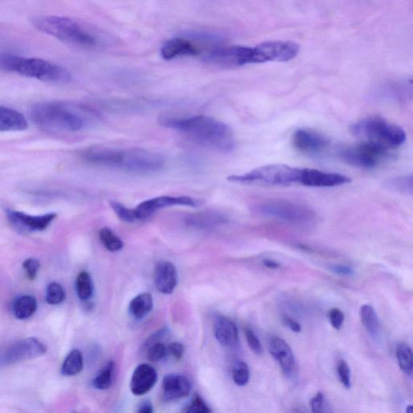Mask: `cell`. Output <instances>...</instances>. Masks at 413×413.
<instances>
[{"label": "cell", "mask_w": 413, "mask_h": 413, "mask_svg": "<svg viewBox=\"0 0 413 413\" xmlns=\"http://www.w3.org/2000/svg\"><path fill=\"white\" fill-rule=\"evenodd\" d=\"M360 319L369 335L377 338L381 335V323L374 307L369 305H364L360 307Z\"/></svg>", "instance_id": "cell-24"}, {"label": "cell", "mask_w": 413, "mask_h": 413, "mask_svg": "<svg viewBox=\"0 0 413 413\" xmlns=\"http://www.w3.org/2000/svg\"><path fill=\"white\" fill-rule=\"evenodd\" d=\"M136 413H155L153 407L150 401H145L141 403L137 408Z\"/></svg>", "instance_id": "cell-48"}, {"label": "cell", "mask_w": 413, "mask_h": 413, "mask_svg": "<svg viewBox=\"0 0 413 413\" xmlns=\"http://www.w3.org/2000/svg\"><path fill=\"white\" fill-rule=\"evenodd\" d=\"M302 168L285 164L267 165L256 168L241 175H232L228 180L238 184H259L272 186H286L299 184Z\"/></svg>", "instance_id": "cell-7"}, {"label": "cell", "mask_w": 413, "mask_h": 413, "mask_svg": "<svg viewBox=\"0 0 413 413\" xmlns=\"http://www.w3.org/2000/svg\"><path fill=\"white\" fill-rule=\"evenodd\" d=\"M262 217L276 219L295 227H309L316 223L318 215L309 206L286 200H268L253 206Z\"/></svg>", "instance_id": "cell-6"}, {"label": "cell", "mask_w": 413, "mask_h": 413, "mask_svg": "<svg viewBox=\"0 0 413 413\" xmlns=\"http://www.w3.org/2000/svg\"><path fill=\"white\" fill-rule=\"evenodd\" d=\"M269 350L272 357L280 364L282 374L290 377L295 371L296 361L289 345L285 340L275 337L270 340Z\"/></svg>", "instance_id": "cell-17"}, {"label": "cell", "mask_w": 413, "mask_h": 413, "mask_svg": "<svg viewBox=\"0 0 413 413\" xmlns=\"http://www.w3.org/2000/svg\"><path fill=\"white\" fill-rule=\"evenodd\" d=\"M311 407L313 413H334L332 408L330 407L321 392H318L311 398Z\"/></svg>", "instance_id": "cell-37"}, {"label": "cell", "mask_w": 413, "mask_h": 413, "mask_svg": "<svg viewBox=\"0 0 413 413\" xmlns=\"http://www.w3.org/2000/svg\"><path fill=\"white\" fill-rule=\"evenodd\" d=\"M300 46L289 41H273L261 43L252 48V64L268 61L286 62L299 54Z\"/></svg>", "instance_id": "cell-9"}, {"label": "cell", "mask_w": 413, "mask_h": 413, "mask_svg": "<svg viewBox=\"0 0 413 413\" xmlns=\"http://www.w3.org/2000/svg\"><path fill=\"white\" fill-rule=\"evenodd\" d=\"M386 186L387 189L398 192V193L412 195L413 192L412 176L394 177V179L387 181Z\"/></svg>", "instance_id": "cell-31"}, {"label": "cell", "mask_w": 413, "mask_h": 413, "mask_svg": "<svg viewBox=\"0 0 413 413\" xmlns=\"http://www.w3.org/2000/svg\"><path fill=\"white\" fill-rule=\"evenodd\" d=\"M23 267L25 269L28 278L33 280L37 277L38 271H39L40 262L35 258L27 259L23 262Z\"/></svg>", "instance_id": "cell-44"}, {"label": "cell", "mask_w": 413, "mask_h": 413, "mask_svg": "<svg viewBox=\"0 0 413 413\" xmlns=\"http://www.w3.org/2000/svg\"><path fill=\"white\" fill-rule=\"evenodd\" d=\"M167 354H169L173 358L179 361L184 353V345L179 343H171L166 347Z\"/></svg>", "instance_id": "cell-45"}, {"label": "cell", "mask_w": 413, "mask_h": 413, "mask_svg": "<svg viewBox=\"0 0 413 413\" xmlns=\"http://www.w3.org/2000/svg\"><path fill=\"white\" fill-rule=\"evenodd\" d=\"M352 182L348 176L338 173L302 168L300 184L310 187H334Z\"/></svg>", "instance_id": "cell-15"}, {"label": "cell", "mask_w": 413, "mask_h": 413, "mask_svg": "<svg viewBox=\"0 0 413 413\" xmlns=\"http://www.w3.org/2000/svg\"><path fill=\"white\" fill-rule=\"evenodd\" d=\"M338 373L340 381L345 388L352 387V377H350V369L349 365L345 360L340 359L338 365Z\"/></svg>", "instance_id": "cell-40"}, {"label": "cell", "mask_w": 413, "mask_h": 413, "mask_svg": "<svg viewBox=\"0 0 413 413\" xmlns=\"http://www.w3.org/2000/svg\"><path fill=\"white\" fill-rule=\"evenodd\" d=\"M7 215L14 227L26 232L43 231L57 217L55 213L31 215L11 209L7 210Z\"/></svg>", "instance_id": "cell-14"}, {"label": "cell", "mask_w": 413, "mask_h": 413, "mask_svg": "<svg viewBox=\"0 0 413 413\" xmlns=\"http://www.w3.org/2000/svg\"><path fill=\"white\" fill-rule=\"evenodd\" d=\"M33 26L38 31L46 33L66 44L93 48L99 44L95 33L78 21L68 17L40 16L32 19Z\"/></svg>", "instance_id": "cell-4"}, {"label": "cell", "mask_w": 413, "mask_h": 413, "mask_svg": "<svg viewBox=\"0 0 413 413\" xmlns=\"http://www.w3.org/2000/svg\"><path fill=\"white\" fill-rule=\"evenodd\" d=\"M164 158L160 153L143 148L122 150L121 162L118 168L133 172H155L164 166Z\"/></svg>", "instance_id": "cell-10"}, {"label": "cell", "mask_w": 413, "mask_h": 413, "mask_svg": "<svg viewBox=\"0 0 413 413\" xmlns=\"http://www.w3.org/2000/svg\"><path fill=\"white\" fill-rule=\"evenodd\" d=\"M160 123L163 127L185 134L192 140L215 151L229 153L234 150L233 132L227 124L206 116L184 118L162 117Z\"/></svg>", "instance_id": "cell-1"}, {"label": "cell", "mask_w": 413, "mask_h": 413, "mask_svg": "<svg viewBox=\"0 0 413 413\" xmlns=\"http://www.w3.org/2000/svg\"><path fill=\"white\" fill-rule=\"evenodd\" d=\"M191 383L189 378L181 374H168L162 381V397L166 401L180 400L189 395Z\"/></svg>", "instance_id": "cell-18"}, {"label": "cell", "mask_w": 413, "mask_h": 413, "mask_svg": "<svg viewBox=\"0 0 413 413\" xmlns=\"http://www.w3.org/2000/svg\"><path fill=\"white\" fill-rule=\"evenodd\" d=\"M282 320L287 327L289 328L293 332L300 333L301 332V325L297 323L295 320L290 318L289 316L283 314L282 316Z\"/></svg>", "instance_id": "cell-47"}, {"label": "cell", "mask_w": 413, "mask_h": 413, "mask_svg": "<svg viewBox=\"0 0 413 413\" xmlns=\"http://www.w3.org/2000/svg\"><path fill=\"white\" fill-rule=\"evenodd\" d=\"M45 345L35 338L19 340L9 345L0 354V364L9 365L42 356Z\"/></svg>", "instance_id": "cell-12"}, {"label": "cell", "mask_w": 413, "mask_h": 413, "mask_svg": "<svg viewBox=\"0 0 413 413\" xmlns=\"http://www.w3.org/2000/svg\"><path fill=\"white\" fill-rule=\"evenodd\" d=\"M90 112L84 107L65 102H44L33 105L32 121L43 131L75 133L88 126Z\"/></svg>", "instance_id": "cell-2"}, {"label": "cell", "mask_w": 413, "mask_h": 413, "mask_svg": "<svg viewBox=\"0 0 413 413\" xmlns=\"http://www.w3.org/2000/svg\"><path fill=\"white\" fill-rule=\"evenodd\" d=\"M157 374L150 365L141 364L135 369L131 382V389L133 395L143 396L155 387Z\"/></svg>", "instance_id": "cell-19"}, {"label": "cell", "mask_w": 413, "mask_h": 413, "mask_svg": "<svg viewBox=\"0 0 413 413\" xmlns=\"http://www.w3.org/2000/svg\"><path fill=\"white\" fill-rule=\"evenodd\" d=\"M262 263L264 267H266L269 269H278L281 267V264L280 262L272 260V259H265Z\"/></svg>", "instance_id": "cell-49"}, {"label": "cell", "mask_w": 413, "mask_h": 413, "mask_svg": "<svg viewBox=\"0 0 413 413\" xmlns=\"http://www.w3.org/2000/svg\"><path fill=\"white\" fill-rule=\"evenodd\" d=\"M77 294L80 300H89L93 295V283L89 273L81 271L76 280Z\"/></svg>", "instance_id": "cell-30"}, {"label": "cell", "mask_w": 413, "mask_h": 413, "mask_svg": "<svg viewBox=\"0 0 413 413\" xmlns=\"http://www.w3.org/2000/svg\"><path fill=\"white\" fill-rule=\"evenodd\" d=\"M215 337L220 345L230 349L239 347V336L237 325L231 320L223 318H218L214 325Z\"/></svg>", "instance_id": "cell-22"}, {"label": "cell", "mask_w": 413, "mask_h": 413, "mask_svg": "<svg viewBox=\"0 0 413 413\" xmlns=\"http://www.w3.org/2000/svg\"><path fill=\"white\" fill-rule=\"evenodd\" d=\"M46 299L48 304L57 305L66 299V291L59 283L52 282L46 289Z\"/></svg>", "instance_id": "cell-34"}, {"label": "cell", "mask_w": 413, "mask_h": 413, "mask_svg": "<svg viewBox=\"0 0 413 413\" xmlns=\"http://www.w3.org/2000/svg\"><path fill=\"white\" fill-rule=\"evenodd\" d=\"M331 271L338 276H350L354 273L352 267L345 265H334L330 267Z\"/></svg>", "instance_id": "cell-46"}, {"label": "cell", "mask_w": 413, "mask_h": 413, "mask_svg": "<svg viewBox=\"0 0 413 413\" xmlns=\"http://www.w3.org/2000/svg\"><path fill=\"white\" fill-rule=\"evenodd\" d=\"M352 132L363 142L376 144L392 150L403 145L406 133L400 126L379 117H368L353 124Z\"/></svg>", "instance_id": "cell-5"}, {"label": "cell", "mask_w": 413, "mask_h": 413, "mask_svg": "<svg viewBox=\"0 0 413 413\" xmlns=\"http://www.w3.org/2000/svg\"><path fill=\"white\" fill-rule=\"evenodd\" d=\"M406 413H413V407L412 405L407 406Z\"/></svg>", "instance_id": "cell-50"}, {"label": "cell", "mask_w": 413, "mask_h": 413, "mask_svg": "<svg viewBox=\"0 0 413 413\" xmlns=\"http://www.w3.org/2000/svg\"><path fill=\"white\" fill-rule=\"evenodd\" d=\"M233 378L238 386H246L249 381V369L247 363L238 362L233 368Z\"/></svg>", "instance_id": "cell-35"}, {"label": "cell", "mask_w": 413, "mask_h": 413, "mask_svg": "<svg viewBox=\"0 0 413 413\" xmlns=\"http://www.w3.org/2000/svg\"><path fill=\"white\" fill-rule=\"evenodd\" d=\"M209 64L220 67L242 66L252 64V47L229 46L215 47L204 56Z\"/></svg>", "instance_id": "cell-11"}, {"label": "cell", "mask_w": 413, "mask_h": 413, "mask_svg": "<svg viewBox=\"0 0 413 413\" xmlns=\"http://www.w3.org/2000/svg\"><path fill=\"white\" fill-rule=\"evenodd\" d=\"M114 363L109 362L99 372L93 379V386L99 390H107L111 387L113 383V372Z\"/></svg>", "instance_id": "cell-32"}, {"label": "cell", "mask_w": 413, "mask_h": 413, "mask_svg": "<svg viewBox=\"0 0 413 413\" xmlns=\"http://www.w3.org/2000/svg\"><path fill=\"white\" fill-rule=\"evenodd\" d=\"M222 215L215 213H204L191 215L187 220V224L191 227L205 229L222 224L225 222Z\"/></svg>", "instance_id": "cell-27"}, {"label": "cell", "mask_w": 413, "mask_h": 413, "mask_svg": "<svg viewBox=\"0 0 413 413\" xmlns=\"http://www.w3.org/2000/svg\"><path fill=\"white\" fill-rule=\"evenodd\" d=\"M37 309V301L32 296H22L19 297L12 306L14 316L19 320L30 318Z\"/></svg>", "instance_id": "cell-25"}, {"label": "cell", "mask_w": 413, "mask_h": 413, "mask_svg": "<svg viewBox=\"0 0 413 413\" xmlns=\"http://www.w3.org/2000/svg\"><path fill=\"white\" fill-rule=\"evenodd\" d=\"M0 70L52 84H65L71 79L64 66L38 57L0 52Z\"/></svg>", "instance_id": "cell-3"}, {"label": "cell", "mask_w": 413, "mask_h": 413, "mask_svg": "<svg viewBox=\"0 0 413 413\" xmlns=\"http://www.w3.org/2000/svg\"><path fill=\"white\" fill-rule=\"evenodd\" d=\"M195 206V202L189 196H160L142 202L135 210L137 220H144L150 217L157 210L171 206Z\"/></svg>", "instance_id": "cell-16"}, {"label": "cell", "mask_w": 413, "mask_h": 413, "mask_svg": "<svg viewBox=\"0 0 413 413\" xmlns=\"http://www.w3.org/2000/svg\"><path fill=\"white\" fill-rule=\"evenodd\" d=\"M84 368V358L78 349L72 350L67 355L61 367V374L65 376H74L81 372Z\"/></svg>", "instance_id": "cell-28"}, {"label": "cell", "mask_w": 413, "mask_h": 413, "mask_svg": "<svg viewBox=\"0 0 413 413\" xmlns=\"http://www.w3.org/2000/svg\"><path fill=\"white\" fill-rule=\"evenodd\" d=\"M244 333H246L249 347L251 348L254 354L258 355L262 354L263 352L262 345L256 334L253 332V330L249 328L244 329Z\"/></svg>", "instance_id": "cell-42"}, {"label": "cell", "mask_w": 413, "mask_h": 413, "mask_svg": "<svg viewBox=\"0 0 413 413\" xmlns=\"http://www.w3.org/2000/svg\"><path fill=\"white\" fill-rule=\"evenodd\" d=\"M187 37L193 38L192 40H197L205 42H218L222 40V37L217 33L206 31H191L189 32Z\"/></svg>", "instance_id": "cell-39"}, {"label": "cell", "mask_w": 413, "mask_h": 413, "mask_svg": "<svg viewBox=\"0 0 413 413\" xmlns=\"http://www.w3.org/2000/svg\"><path fill=\"white\" fill-rule=\"evenodd\" d=\"M186 413H211V410L199 396H195L186 408Z\"/></svg>", "instance_id": "cell-41"}, {"label": "cell", "mask_w": 413, "mask_h": 413, "mask_svg": "<svg viewBox=\"0 0 413 413\" xmlns=\"http://www.w3.org/2000/svg\"><path fill=\"white\" fill-rule=\"evenodd\" d=\"M99 239L104 247L111 252L119 251L124 247V243L122 241V239L118 238L117 235L108 228L101 229L99 231Z\"/></svg>", "instance_id": "cell-33"}, {"label": "cell", "mask_w": 413, "mask_h": 413, "mask_svg": "<svg viewBox=\"0 0 413 413\" xmlns=\"http://www.w3.org/2000/svg\"><path fill=\"white\" fill-rule=\"evenodd\" d=\"M153 309V297L150 293H142L131 302L129 311L136 319L141 320Z\"/></svg>", "instance_id": "cell-26"}, {"label": "cell", "mask_w": 413, "mask_h": 413, "mask_svg": "<svg viewBox=\"0 0 413 413\" xmlns=\"http://www.w3.org/2000/svg\"><path fill=\"white\" fill-rule=\"evenodd\" d=\"M339 156L349 165L372 169L390 160L392 153L387 148L362 142L358 145L340 148Z\"/></svg>", "instance_id": "cell-8"}, {"label": "cell", "mask_w": 413, "mask_h": 413, "mask_svg": "<svg viewBox=\"0 0 413 413\" xmlns=\"http://www.w3.org/2000/svg\"><path fill=\"white\" fill-rule=\"evenodd\" d=\"M110 206L114 211L117 217L124 222L133 223L137 219L135 210L129 209L122 204L117 203L116 201L110 202Z\"/></svg>", "instance_id": "cell-36"}, {"label": "cell", "mask_w": 413, "mask_h": 413, "mask_svg": "<svg viewBox=\"0 0 413 413\" xmlns=\"http://www.w3.org/2000/svg\"><path fill=\"white\" fill-rule=\"evenodd\" d=\"M160 54L163 59L171 60L180 56L198 55L200 50L187 38L175 37L165 42Z\"/></svg>", "instance_id": "cell-20"}, {"label": "cell", "mask_w": 413, "mask_h": 413, "mask_svg": "<svg viewBox=\"0 0 413 413\" xmlns=\"http://www.w3.org/2000/svg\"><path fill=\"white\" fill-rule=\"evenodd\" d=\"M293 145L307 155H318L327 150L329 141L318 131L310 128H299L293 134Z\"/></svg>", "instance_id": "cell-13"}, {"label": "cell", "mask_w": 413, "mask_h": 413, "mask_svg": "<svg viewBox=\"0 0 413 413\" xmlns=\"http://www.w3.org/2000/svg\"><path fill=\"white\" fill-rule=\"evenodd\" d=\"M329 320L331 325L336 330H340L343 327L345 321V314L343 311L338 307H334L329 311Z\"/></svg>", "instance_id": "cell-43"}, {"label": "cell", "mask_w": 413, "mask_h": 413, "mask_svg": "<svg viewBox=\"0 0 413 413\" xmlns=\"http://www.w3.org/2000/svg\"><path fill=\"white\" fill-rule=\"evenodd\" d=\"M396 357L398 366L403 372L407 376H412L413 372V359L412 352L410 347L405 343H400L396 348Z\"/></svg>", "instance_id": "cell-29"}, {"label": "cell", "mask_w": 413, "mask_h": 413, "mask_svg": "<svg viewBox=\"0 0 413 413\" xmlns=\"http://www.w3.org/2000/svg\"><path fill=\"white\" fill-rule=\"evenodd\" d=\"M153 282L157 291L163 294H171L177 283L176 268L170 262H163L157 266L153 273Z\"/></svg>", "instance_id": "cell-21"}, {"label": "cell", "mask_w": 413, "mask_h": 413, "mask_svg": "<svg viewBox=\"0 0 413 413\" xmlns=\"http://www.w3.org/2000/svg\"><path fill=\"white\" fill-rule=\"evenodd\" d=\"M167 355V349L166 345L161 343H155L151 345L147 352L148 360L153 363L161 361Z\"/></svg>", "instance_id": "cell-38"}, {"label": "cell", "mask_w": 413, "mask_h": 413, "mask_svg": "<svg viewBox=\"0 0 413 413\" xmlns=\"http://www.w3.org/2000/svg\"><path fill=\"white\" fill-rule=\"evenodd\" d=\"M28 127V122L22 113L0 105V132L25 131Z\"/></svg>", "instance_id": "cell-23"}]
</instances>
